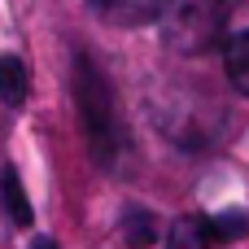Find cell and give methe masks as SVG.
Here are the masks:
<instances>
[{
  "label": "cell",
  "instance_id": "cell-6",
  "mask_svg": "<svg viewBox=\"0 0 249 249\" xmlns=\"http://www.w3.org/2000/svg\"><path fill=\"white\" fill-rule=\"evenodd\" d=\"M158 236H162V228H158L153 210H140V206H131V210L123 214V241H127L131 249H149V245H158Z\"/></svg>",
  "mask_w": 249,
  "mask_h": 249
},
{
  "label": "cell",
  "instance_id": "cell-4",
  "mask_svg": "<svg viewBox=\"0 0 249 249\" xmlns=\"http://www.w3.org/2000/svg\"><path fill=\"white\" fill-rule=\"evenodd\" d=\"M0 206H4V214H9L13 228H31V223H35V210H31L26 188H22V179H18L13 166L0 171Z\"/></svg>",
  "mask_w": 249,
  "mask_h": 249
},
{
  "label": "cell",
  "instance_id": "cell-7",
  "mask_svg": "<svg viewBox=\"0 0 249 249\" xmlns=\"http://www.w3.org/2000/svg\"><path fill=\"white\" fill-rule=\"evenodd\" d=\"M171 249H214V236H210L206 214L175 219V228H171Z\"/></svg>",
  "mask_w": 249,
  "mask_h": 249
},
{
  "label": "cell",
  "instance_id": "cell-10",
  "mask_svg": "<svg viewBox=\"0 0 249 249\" xmlns=\"http://www.w3.org/2000/svg\"><path fill=\"white\" fill-rule=\"evenodd\" d=\"M223 4H232V9H236V4H241V0H223Z\"/></svg>",
  "mask_w": 249,
  "mask_h": 249
},
{
  "label": "cell",
  "instance_id": "cell-5",
  "mask_svg": "<svg viewBox=\"0 0 249 249\" xmlns=\"http://www.w3.org/2000/svg\"><path fill=\"white\" fill-rule=\"evenodd\" d=\"M223 74L236 92L249 96V31H236L228 44H223Z\"/></svg>",
  "mask_w": 249,
  "mask_h": 249
},
{
  "label": "cell",
  "instance_id": "cell-2",
  "mask_svg": "<svg viewBox=\"0 0 249 249\" xmlns=\"http://www.w3.org/2000/svg\"><path fill=\"white\" fill-rule=\"evenodd\" d=\"M149 109H153V123L188 153L210 149L223 131V105L201 96L193 83H171L166 92H158L149 101Z\"/></svg>",
  "mask_w": 249,
  "mask_h": 249
},
{
  "label": "cell",
  "instance_id": "cell-9",
  "mask_svg": "<svg viewBox=\"0 0 249 249\" xmlns=\"http://www.w3.org/2000/svg\"><path fill=\"white\" fill-rule=\"evenodd\" d=\"M31 249H57V241H53V236H44V241H35Z\"/></svg>",
  "mask_w": 249,
  "mask_h": 249
},
{
  "label": "cell",
  "instance_id": "cell-3",
  "mask_svg": "<svg viewBox=\"0 0 249 249\" xmlns=\"http://www.w3.org/2000/svg\"><path fill=\"white\" fill-rule=\"evenodd\" d=\"M96 9L118 26H149L171 9V0H96Z\"/></svg>",
  "mask_w": 249,
  "mask_h": 249
},
{
  "label": "cell",
  "instance_id": "cell-8",
  "mask_svg": "<svg viewBox=\"0 0 249 249\" xmlns=\"http://www.w3.org/2000/svg\"><path fill=\"white\" fill-rule=\"evenodd\" d=\"M0 101L4 105H22L26 101V66L22 57H0Z\"/></svg>",
  "mask_w": 249,
  "mask_h": 249
},
{
  "label": "cell",
  "instance_id": "cell-1",
  "mask_svg": "<svg viewBox=\"0 0 249 249\" xmlns=\"http://www.w3.org/2000/svg\"><path fill=\"white\" fill-rule=\"evenodd\" d=\"M70 92H74V109H79V131L88 140V153L101 166H114L123 158L127 131L118 118V101H114V83L105 74V66L88 53L74 48L70 57Z\"/></svg>",
  "mask_w": 249,
  "mask_h": 249
}]
</instances>
